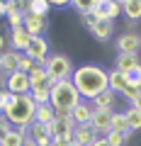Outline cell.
Here are the masks:
<instances>
[{"instance_id":"cell-1","label":"cell","mask_w":141,"mask_h":146,"mask_svg":"<svg viewBox=\"0 0 141 146\" xmlns=\"http://www.w3.org/2000/svg\"><path fill=\"white\" fill-rule=\"evenodd\" d=\"M71 80H73L75 90L80 93V98L88 100V102H93L100 93L110 90V76L97 63H83V66H78L73 71V78Z\"/></svg>"},{"instance_id":"cell-2","label":"cell","mask_w":141,"mask_h":146,"mask_svg":"<svg viewBox=\"0 0 141 146\" xmlns=\"http://www.w3.org/2000/svg\"><path fill=\"white\" fill-rule=\"evenodd\" d=\"M80 93L75 90L73 80H58L56 85L51 88V100H49V105L54 107V112L56 115H71L73 112V107L80 102Z\"/></svg>"},{"instance_id":"cell-3","label":"cell","mask_w":141,"mask_h":146,"mask_svg":"<svg viewBox=\"0 0 141 146\" xmlns=\"http://www.w3.org/2000/svg\"><path fill=\"white\" fill-rule=\"evenodd\" d=\"M34 112H37V105L29 95H15V100L5 107L3 117L17 129V127H29L34 122Z\"/></svg>"},{"instance_id":"cell-4","label":"cell","mask_w":141,"mask_h":146,"mask_svg":"<svg viewBox=\"0 0 141 146\" xmlns=\"http://www.w3.org/2000/svg\"><path fill=\"white\" fill-rule=\"evenodd\" d=\"M44 68H46V76L54 78L56 83L58 80H71L73 78V71H75L66 54H49V58L44 61Z\"/></svg>"},{"instance_id":"cell-5","label":"cell","mask_w":141,"mask_h":146,"mask_svg":"<svg viewBox=\"0 0 141 146\" xmlns=\"http://www.w3.org/2000/svg\"><path fill=\"white\" fill-rule=\"evenodd\" d=\"M73 129H75V122H73L71 115H56V119L51 124H46V131H49V136L54 141L63 139L66 134H73Z\"/></svg>"},{"instance_id":"cell-6","label":"cell","mask_w":141,"mask_h":146,"mask_svg":"<svg viewBox=\"0 0 141 146\" xmlns=\"http://www.w3.org/2000/svg\"><path fill=\"white\" fill-rule=\"evenodd\" d=\"M107 76H110V90H112V93H115V95H122V98H126V100L131 102V100H134V95L139 93V90H134L129 83H126V76H124V73L110 71Z\"/></svg>"},{"instance_id":"cell-7","label":"cell","mask_w":141,"mask_h":146,"mask_svg":"<svg viewBox=\"0 0 141 146\" xmlns=\"http://www.w3.org/2000/svg\"><path fill=\"white\" fill-rule=\"evenodd\" d=\"M115 46L119 54H139L141 51V34L139 32H124V34L117 36Z\"/></svg>"},{"instance_id":"cell-8","label":"cell","mask_w":141,"mask_h":146,"mask_svg":"<svg viewBox=\"0 0 141 146\" xmlns=\"http://www.w3.org/2000/svg\"><path fill=\"white\" fill-rule=\"evenodd\" d=\"M5 90H10L12 95H29V90H32L29 76H27V73L15 71L12 76H7V80H5Z\"/></svg>"},{"instance_id":"cell-9","label":"cell","mask_w":141,"mask_h":146,"mask_svg":"<svg viewBox=\"0 0 141 146\" xmlns=\"http://www.w3.org/2000/svg\"><path fill=\"white\" fill-rule=\"evenodd\" d=\"M24 54H27V56H29L34 63L44 66V61L49 58V42H46V36H34Z\"/></svg>"},{"instance_id":"cell-10","label":"cell","mask_w":141,"mask_h":146,"mask_svg":"<svg viewBox=\"0 0 141 146\" xmlns=\"http://www.w3.org/2000/svg\"><path fill=\"white\" fill-rule=\"evenodd\" d=\"M32 39H34V36H32L29 32L24 29V27H20V29H10V39H7V44H10L12 51L24 54V51H27V46L32 44Z\"/></svg>"},{"instance_id":"cell-11","label":"cell","mask_w":141,"mask_h":146,"mask_svg":"<svg viewBox=\"0 0 141 146\" xmlns=\"http://www.w3.org/2000/svg\"><path fill=\"white\" fill-rule=\"evenodd\" d=\"M49 27H51L49 17H37V15H32V12L24 15V29L29 32L32 36H44L49 32Z\"/></svg>"},{"instance_id":"cell-12","label":"cell","mask_w":141,"mask_h":146,"mask_svg":"<svg viewBox=\"0 0 141 146\" xmlns=\"http://www.w3.org/2000/svg\"><path fill=\"white\" fill-rule=\"evenodd\" d=\"M112 124V112H102V110H93V119H90V129L97 136H105L110 131Z\"/></svg>"},{"instance_id":"cell-13","label":"cell","mask_w":141,"mask_h":146,"mask_svg":"<svg viewBox=\"0 0 141 146\" xmlns=\"http://www.w3.org/2000/svg\"><path fill=\"white\" fill-rule=\"evenodd\" d=\"M71 117H73L75 127H85V124H90V119H93V105H90L88 100H80V102L73 107Z\"/></svg>"},{"instance_id":"cell-14","label":"cell","mask_w":141,"mask_h":146,"mask_svg":"<svg viewBox=\"0 0 141 146\" xmlns=\"http://www.w3.org/2000/svg\"><path fill=\"white\" fill-rule=\"evenodd\" d=\"M27 134L32 136V141H34V146H51V136H49L46 131V124H39V122H32L29 127H27Z\"/></svg>"},{"instance_id":"cell-15","label":"cell","mask_w":141,"mask_h":146,"mask_svg":"<svg viewBox=\"0 0 141 146\" xmlns=\"http://www.w3.org/2000/svg\"><path fill=\"white\" fill-rule=\"evenodd\" d=\"M51 88H54V83L46 78L44 83L34 85V88L29 90V98L34 100V105H49V100H51Z\"/></svg>"},{"instance_id":"cell-16","label":"cell","mask_w":141,"mask_h":146,"mask_svg":"<svg viewBox=\"0 0 141 146\" xmlns=\"http://www.w3.org/2000/svg\"><path fill=\"white\" fill-rule=\"evenodd\" d=\"M90 34H93L97 42H110V36L115 34V22H110V20H97L93 27H90Z\"/></svg>"},{"instance_id":"cell-17","label":"cell","mask_w":141,"mask_h":146,"mask_svg":"<svg viewBox=\"0 0 141 146\" xmlns=\"http://www.w3.org/2000/svg\"><path fill=\"white\" fill-rule=\"evenodd\" d=\"M122 15V3L119 0H102V10L95 15V20H110L115 22Z\"/></svg>"},{"instance_id":"cell-18","label":"cell","mask_w":141,"mask_h":146,"mask_svg":"<svg viewBox=\"0 0 141 146\" xmlns=\"http://www.w3.org/2000/svg\"><path fill=\"white\" fill-rule=\"evenodd\" d=\"M7 25H10V29H20V27H24V12L20 10V0H10L7 3Z\"/></svg>"},{"instance_id":"cell-19","label":"cell","mask_w":141,"mask_h":146,"mask_svg":"<svg viewBox=\"0 0 141 146\" xmlns=\"http://www.w3.org/2000/svg\"><path fill=\"white\" fill-rule=\"evenodd\" d=\"M93 110H102V112H115L117 107V95L112 93V90H105V93H100L97 98L93 100Z\"/></svg>"},{"instance_id":"cell-20","label":"cell","mask_w":141,"mask_h":146,"mask_svg":"<svg viewBox=\"0 0 141 146\" xmlns=\"http://www.w3.org/2000/svg\"><path fill=\"white\" fill-rule=\"evenodd\" d=\"M141 66V56L139 54H117V61H115V71L119 73H129L131 68Z\"/></svg>"},{"instance_id":"cell-21","label":"cell","mask_w":141,"mask_h":146,"mask_svg":"<svg viewBox=\"0 0 141 146\" xmlns=\"http://www.w3.org/2000/svg\"><path fill=\"white\" fill-rule=\"evenodd\" d=\"M110 131H117L122 134L124 139H129L134 131L129 129V119H126V112H112V124H110Z\"/></svg>"},{"instance_id":"cell-22","label":"cell","mask_w":141,"mask_h":146,"mask_svg":"<svg viewBox=\"0 0 141 146\" xmlns=\"http://www.w3.org/2000/svg\"><path fill=\"white\" fill-rule=\"evenodd\" d=\"M122 3V15L126 17V22L136 25L141 20V0H119Z\"/></svg>"},{"instance_id":"cell-23","label":"cell","mask_w":141,"mask_h":146,"mask_svg":"<svg viewBox=\"0 0 141 146\" xmlns=\"http://www.w3.org/2000/svg\"><path fill=\"white\" fill-rule=\"evenodd\" d=\"M95 139H97V134L90 129V124H85V127H75V129H73V141H75L78 146H93Z\"/></svg>"},{"instance_id":"cell-24","label":"cell","mask_w":141,"mask_h":146,"mask_svg":"<svg viewBox=\"0 0 141 146\" xmlns=\"http://www.w3.org/2000/svg\"><path fill=\"white\" fill-rule=\"evenodd\" d=\"M56 119V112H54L51 105H37V112H34V122L39 124H51Z\"/></svg>"},{"instance_id":"cell-25","label":"cell","mask_w":141,"mask_h":146,"mask_svg":"<svg viewBox=\"0 0 141 146\" xmlns=\"http://www.w3.org/2000/svg\"><path fill=\"white\" fill-rule=\"evenodd\" d=\"M49 10H51V3H46V0H29V12L37 17H46Z\"/></svg>"},{"instance_id":"cell-26","label":"cell","mask_w":141,"mask_h":146,"mask_svg":"<svg viewBox=\"0 0 141 146\" xmlns=\"http://www.w3.org/2000/svg\"><path fill=\"white\" fill-rule=\"evenodd\" d=\"M44 80H46V68L39 66V63H34L32 71H29V83H32V88L39 85V83H44Z\"/></svg>"},{"instance_id":"cell-27","label":"cell","mask_w":141,"mask_h":146,"mask_svg":"<svg viewBox=\"0 0 141 146\" xmlns=\"http://www.w3.org/2000/svg\"><path fill=\"white\" fill-rule=\"evenodd\" d=\"M126 119H129V129L134 131H141V110H134V107H129L126 110Z\"/></svg>"},{"instance_id":"cell-28","label":"cell","mask_w":141,"mask_h":146,"mask_svg":"<svg viewBox=\"0 0 141 146\" xmlns=\"http://www.w3.org/2000/svg\"><path fill=\"white\" fill-rule=\"evenodd\" d=\"M124 76H126V83H129L134 90H141V66L131 68V71L124 73Z\"/></svg>"},{"instance_id":"cell-29","label":"cell","mask_w":141,"mask_h":146,"mask_svg":"<svg viewBox=\"0 0 141 146\" xmlns=\"http://www.w3.org/2000/svg\"><path fill=\"white\" fill-rule=\"evenodd\" d=\"M32 66H34V61H32L27 54H20V58H17V71H20V73H27V76H29Z\"/></svg>"},{"instance_id":"cell-30","label":"cell","mask_w":141,"mask_h":146,"mask_svg":"<svg viewBox=\"0 0 141 146\" xmlns=\"http://www.w3.org/2000/svg\"><path fill=\"white\" fill-rule=\"evenodd\" d=\"M12 100H15V95H12L10 90H5V88L0 90V115L5 112V107H7V105L12 102Z\"/></svg>"},{"instance_id":"cell-31","label":"cell","mask_w":141,"mask_h":146,"mask_svg":"<svg viewBox=\"0 0 141 146\" xmlns=\"http://www.w3.org/2000/svg\"><path fill=\"white\" fill-rule=\"evenodd\" d=\"M105 139H107V144L110 146H124V136L122 134H117V131H107V134H105Z\"/></svg>"},{"instance_id":"cell-32","label":"cell","mask_w":141,"mask_h":146,"mask_svg":"<svg viewBox=\"0 0 141 146\" xmlns=\"http://www.w3.org/2000/svg\"><path fill=\"white\" fill-rule=\"evenodd\" d=\"M10 131H12V124L5 119V117H0V141L5 139V136L10 134Z\"/></svg>"},{"instance_id":"cell-33","label":"cell","mask_w":141,"mask_h":146,"mask_svg":"<svg viewBox=\"0 0 141 146\" xmlns=\"http://www.w3.org/2000/svg\"><path fill=\"white\" fill-rule=\"evenodd\" d=\"M71 5L78 10L80 17H83V15H90V3H80V0H75V3H71Z\"/></svg>"},{"instance_id":"cell-34","label":"cell","mask_w":141,"mask_h":146,"mask_svg":"<svg viewBox=\"0 0 141 146\" xmlns=\"http://www.w3.org/2000/svg\"><path fill=\"white\" fill-rule=\"evenodd\" d=\"M80 22H83V27H88V29H90V27H93L97 20H95L93 15H83V17H80Z\"/></svg>"},{"instance_id":"cell-35","label":"cell","mask_w":141,"mask_h":146,"mask_svg":"<svg viewBox=\"0 0 141 146\" xmlns=\"http://www.w3.org/2000/svg\"><path fill=\"white\" fill-rule=\"evenodd\" d=\"M129 105H131V107H134V110H141V90H139V93L134 95V100H131Z\"/></svg>"},{"instance_id":"cell-36","label":"cell","mask_w":141,"mask_h":146,"mask_svg":"<svg viewBox=\"0 0 141 146\" xmlns=\"http://www.w3.org/2000/svg\"><path fill=\"white\" fill-rule=\"evenodd\" d=\"M93 146H110V144H107V139H105V136H97Z\"/></svg>"},{"instance_id":"cell-37","label":"cell","mask_w":141,"mask_h":146,"mask_svg":"<svg viewBox=\"0 0 141 146\" xmlns=\"http://www.w3.org/2000/svg\"><path fill=\"white\" fill-rule=\"evenodd\" d=\"M5 15H7V3L0 0V17H5Z\"/></svg>"},{"instance_id":"cell-38","label":"cell","mask_w":141,"mask_h":146,"mask_svg":"<svg viewBox=\"0 0 141 146\" xmlns=\"http://www.w3.org/2000/svg\"><path fill=\"white\" fill-rule=\"evenodd\" d=\"M51 5H54V7H66V5H68V3H66V0H54Z\"/></svg>"},{"instance_id":"cell-39","label":"cell","mask_w":141,"mask_h":146,"mask_svg":"<svg viewBox=\"0 0 141 146\" xmlns=\"http://www.w3.org/2000/svg\"><path fill=\"white\" fill-rule=\"evenodd\" d=\"M0 51H5V36L0 34Z\"/></svg>"},{"instance_id":"cell-40","label":"cell","mask_w":141,"mask_h":146,"mask_svg":"<svg viewBox=\"0 0 141 146\" xmlns=\"http://www.w3.org/2000/svg\"><path fill=\"white\" fill-rule=\"evenodd\" d=\"M51 146H66L63 141H51Z\"/></svg>"},{"instance_id":"cell-41","label":"cell","mask_w":141,"mask_h":146,"mask_svg":"<svg viewBox=\"0 0 141 146\" xmlns=\"http://www.w3.org/2000/svg\"><path fill=\"white\" fill-rule=\"evenodd\" d=\"M0 68H3V51H0Z\"/></svg>"},{"instance_id":"cell-42","label":"cell","mask_w":141,"mask_h":146,"mask_svg":"<svg viewBox=\"0 0 141 146\" xmlns=\"http://www.w3.org/2000/svg\"><path fill=\"white\" fill-rule=\"evenodd\" d=\"M68 146H78V144H75V141H73V144H68Z\"/></svg>"},{"instance_id":"cell-43","label":"cell","mask_w":141,"mask_h":146,"mask_svg":"<svg viewBox=\"0 0 141 146\" xmlns=\"http://www.w3.org/2000/svg\"><path fill=\"white\" fill-rule=\"evenodd\" d=\"M0 88H3V85H0Z\"/></svg>"},{"instance_id":"cell-44","label":"cell","mask_w":141,"mask_h":146,"mask_svg":"<svg viewBox=\"0 0 141 146\" xmlns=\"http://www.w3.org/2000/svg\"><path fill=\"white\" fill-rule=\"evenodd\" d=\"M0 117H3V115H0Z\"/></svg>"}]
</instances>
